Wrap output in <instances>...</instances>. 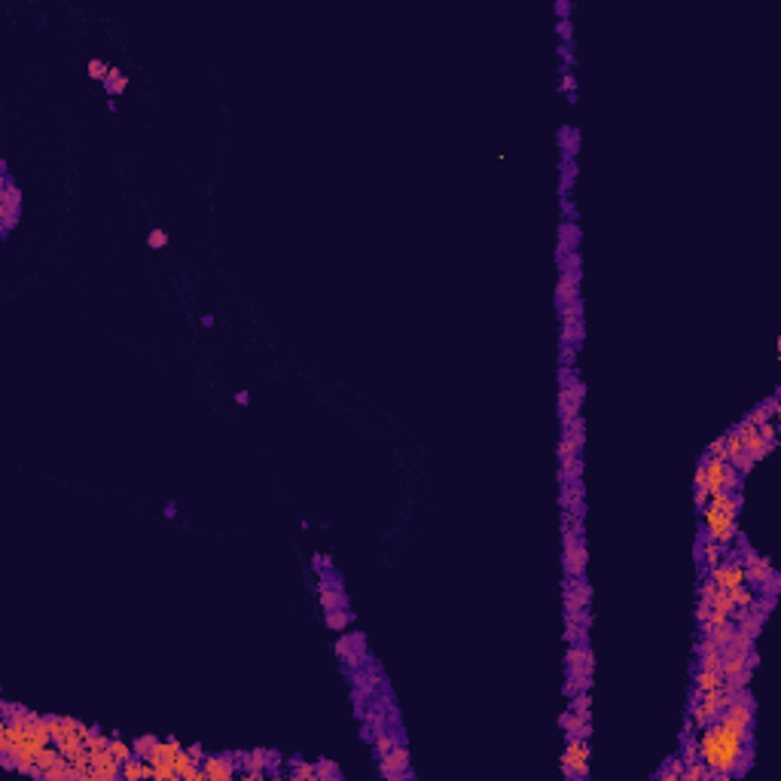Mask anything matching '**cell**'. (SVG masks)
I'll return each mask as SVG.
<instances>
[{"mask_svg":"<svg viewBox=\"0 0 781 781\" xmlns=\"http://www.w3.org/2000/svg\"><path fill=\"white\" fill-rule=\"evenodd\" d=\"M19 205H22L19 189L13 187L10 178H3V199H0V211H3V232H10L15 226V220H19Z\"/></svg>","mask_w":781,"mask_h":781,"instance_id":"cell-6","label":"cell"},{"mask_svg":"<svg viewBox=\"0 0 781 781\" xmlns=\"http://www.w3.org/2000/svg\"><path fill=\"white\" fill-rule=\"evenodd\" d=\"M122 778L125 781H138V778H153V772H150V763L144 757H138L134 754L131 760L122 763Z\"/></svg>","mask_w":781,"mask_h":781,"instance_id":"cell-9","label":"cell"},{"mask_svg":"<svg viewBox=\"0 0 781 781\" xmlns=\"http://www.w3.org/2000/svg\"><path fill=\"white\" fill-rule=\"evenodd\" d=\"M104 86H107V92H110V95H122L125 86H129V80H125L122 73H120V67H110V73H107Z\"/></svg>","mask_w":781,"mask_h":781,"instance_id":"cell-12","label":"cell"},{"mask_svg":"<svg viewBox=\"0 0 781 781\" xmlns=\"http://www.w3.org/2000/svg\"><path fill=\"white\" fill-rule=\"evenodd\" d=\"M738 507H742V501H738L736 489L711 494V498L699 507L705 531H708L711 543H717V547H729V543L736 540V534H738V525H736Z\"/></svg>","mask_w":781,"mask_h":781,"instance_id":"cell-2","label":"cell"},{"mask_svg":"<svg viewBox=\"0 0 781 781\" xmlns=\"http://www.w3.org/2000/svg\"><path fill=\"white\" fill-rule=\"evenodd\" d=\"M561 772L568 778H589V742L583 736H571L561 757Z\"/></svg>","mask_w":781,"mask_h":781,"instance_id":"cell-4","label":"cell"},{"mask_svg":"<svg viewBox=\"0 0 781 781\" xmlns=\"http://www.w3.org/2000/svg\"><path fill=\"white\" fill-rule=\"evenodd\" d=\"M110 754H113V757L120 760V763H125V760L134 757V745H131V742H122L120 736H113V738H110Z\"/></svg>","mask_w":781,"mask_h":781,"instance_id":"cell-11","label":"cell"},{"mask_svg":"<svg viewBox=\"0 0 781 781\" xmlns=\"http://www.w3.org/2000/svg\"><path fill=\"white\" fill-rule=\"evenodd\" d=\"M107 73H110V67H107L104 62H98V58H92V62H89V77L104 83V80H107Z\"/></svg>","mask_w":781,"mask_h":781,"instance_id":"cell-13","label":"cell"},{"mask_svg":"<svg viewBox=\"0 0 781 781\" xmlns=\"http://www.w3.org/2000/svg\"><path fill=\"white\" fill-rule=\"evenodd\" d=\"M379 760H382V775L385 778H400L403 772L409 769V754H406V748H400V745H394L391 751H385Z\"/></svg>","mask_w":781,"mask_h":781,"instance_id":"cell-7","label":"cell"},{"mask_svg":"<svg viewBox=\"0 0 781 781\" xmlns=\"http://www.w3.org/2000/svg\"><path fill=\"white\" fill-rule=\"evenodd\" d=\"M235 403H250V394H248V391H241V394H235Z\"/></svg>","mask_w":781,"mask_h":781,"instance_id":"cell-15","label":"cell"},{"mask_svg":"<svg viewBox=\"0 0 781 781\" xmlns=\"http://www.w3.org/2000/svg\"><path fill=\"white\" fill-rule=\"evenodd\" d=\"M238 772L235 754H205L201 757V775L205 781H229Z\"/></svg>","mask_w":781,"mask_h":781,"instance_id":"cell-5","label":"cell"},{"mask_svg":"<svg viewBox=\"0 0 781 781\" xmlns=\"http://www.w3.org/2000/svg\"><path fill=\"white\" fill-rule=\"evenodd\" d=\"M693 742H696V757L717 778L742 775L751 763V738L738 736L736 729H729L720 720H711V724L699 726Z\"/></svg>","mask_w":781,"mask_h":781,"instance_id":"cell-1","label":"cell"},{"mask_svg":"<svg viewBox=\"0 0 781 781\" xmlns=\"http://www.w3.org/2000/svg\"><path fill=\"white\" fill-rule=\"evenodd\" d=\"M693 693H708V690H720V687H726L724 684V675H720V671H715V668H699L696 671V678H693Z\"/></svg>","mask_w":781,"mask_h":781,"instance_id":"cell-8","label":"cell"},{"mask_svg":"<svg viewBox=\"0 0 781 781\" xmlns=\"http://www.w3.org/2000/svg\"><path fill=\"white\" fill-rule=\"evenodd\" d=\"M711 778V769L705 766V763L696 757V760H687L684 763V772H681V781H705Z\"/></svg>","mask_w":781,"mask_h":781,"instance_id":"cell-10","label":"cell"},{"mask_svg":"<svg viewBox=\"0 0 781 781\" xmlns=\"http://www.w3.org/2000/svg\"><path fill=\"white\" fill-rule=\"evenodd\" d=\"M147 245L153 248V250L165 248V245H168V232H165V229H153V232H150V238H147Z\"/></svg>","mask_w":781,"mask_h":781,"instance_id":"cell-14","label":"cell"},{"mask_svg":"<svg viewBox=\"0 0 781 781\" xmlns=\"http://www.w3.org/2000/svg\"><path fill=\"white\" fill-rule=\"evenodd\" d=\"M729 696H733V690H729V687H720V690H708V693H693L690 724L699 729V726H705V724H711V720H717L720 711L726 708Z\"/></svg>","mask_w":781,"mask_h":781,"instance_id":"cell-3","label":"cell"}]
</instances>
